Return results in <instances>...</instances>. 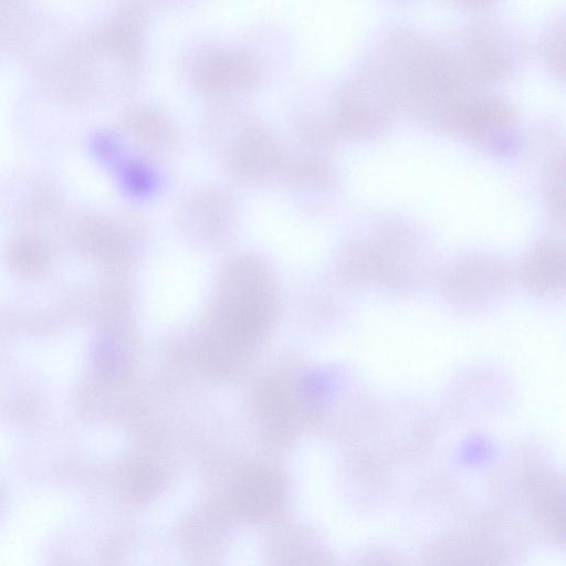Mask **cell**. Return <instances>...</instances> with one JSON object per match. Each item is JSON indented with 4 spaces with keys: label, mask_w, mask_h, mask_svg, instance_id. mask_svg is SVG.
<instances>
[{
    "label": "cell",
    "mask_w": 566,
    "mask_h": 566,
    "mask_svg": "<svg viewBox=\"0 0 566 566\" xmlns=\"http://www.w3.org/2000/svg\"><path fill=\"white\" fill-rule=\"evenodd\" d=\"M385 84L399 111L434 123L453 96L439 46L417 29L399 25L378 44L368 66Z\"/></svg>",
    "instance_id": "6da1fadb"
},
{
    "label": "cell",
    "mask_w": 566,
    "mask_h": 566,
    "mask_svg": "<svg viewBox=\"0 0 566 566\" xmlns=\"http://www.w3.org/2000/svg\"><path fill=\"white\" fill-rule=\"evenodd\" d=\"M438 42L460 77L478 92L510 78L524 53L521 40L492 21L471 23Z\"/></svg>",
    "instance_id": "7a4b0ae2"
},
{
    "label": "cell",
    "mask_w": 566,
    "mask_h": 566,
    "mask_svg": "<svg viewBox=\"0 0 566 566\" xmlns=\"http://www.w3.org/2000/svg\"><path fill=\"white\" fill-rule=\"evenodd\" d=\"M332 112L342 132L374 137L390 127L399 108L385 84L366 67L335 93Z\"/></svg>",
    "instance_id": "3957f363"
},
{
    "label": "cell",
    "mask_w": 566,
    "mask_h": 566,
    "mask_svg": "<svg viewBox=\"0 0 566 566\" xmlns=\"http://www.w3.org/2000/svg\"><path fill=\"white\" fill-rule=\"evenodd\" d=\"M185 72L196 88L214 97L245 93L261 76L254 55L229 45H209L195 51L185 62Z\"/></svg>",
    "instance_id": "277c9868"
},
{
    "label": "cell",
    "mask_w": 566,
    "mask_h": 566,
    "mask_svg": "<svg viewBox=\"0 0 566 566\" xmlns=\"http://www.w3.org/2000/svg\"><path fill=\"white\" fill-rule=\"evenodd\" d=\"M284 484L276 472L266 468L244 471L235 481L232 501L235 510L248 517H263L281 503Z\"/></svg>",
    "instance_id": "5b68a950"
},
{
    "label": "cell",
    "mask_w": 566,
    "mask_h": 566,
    "mask_svg": "<svg viewBox=\"0 0 566 566\" xmlns=\"http://www.w3.org/2000/svg\"><path fill=\"white\" fill-rule=\"evenodd\" d=\"M521 280L532 292L551 293L563 287L564 250L556 242L536 245L521 262Z\"/></svg>",
    "instance_id": "8992f818"
},
{
    "label": "cell",
    "mask_w": 566,
    "mask_h": 566,
    "mask_svg": "<svg viewBox=\"0 0 566 566\" xmlns=\"http://www.w3.org/2000/svg\"><path fill=\"white\" fill-rule=\"evenodd\" d=\"M538 52L547 70L558 80L565 77V21L563 17H554L544 28Z\"/></svg>",
    "instance_id": "52a82bcc"
},
{
    "label": "cell",
    "mask_w": 566,
    "mask_h": 566,
    "mask_svg": "<svg viewBox=\"0 0 566 566\" xmlns=\"http://www.w3.org/2000/svg\"><path fill=\"white\" fill-rule=\"evenodd\" d=\"M452 4L469 11H482L492 7L497 0H449Z\"/></svg>",
    "instance_id": "ba28073f"
}]
</instances>
